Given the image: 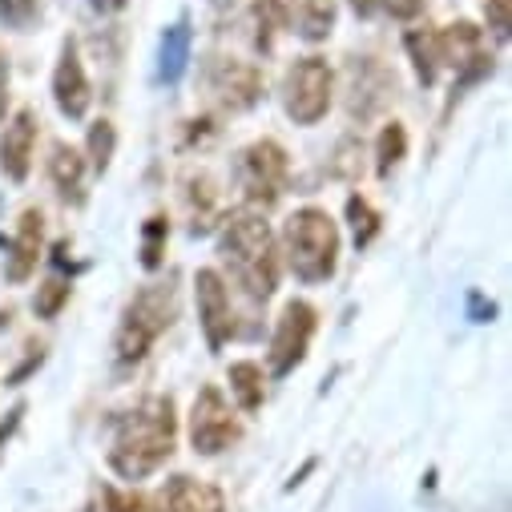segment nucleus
Segmentation results:
<instances>
[{
    "label": "nucleus",
    "instance_id": "nucleus-1",
    "mask_svg": "<svg viewBox=\"0 0 512 512\" xmlns=\"http://www.w3.org/2000/svg\"><path fill=\"white\" fill-rule=\"evenodd\" d=\"M178 440V416L170 396H146L138 408L121 412L109 440V468L121 480H146L154 476L170 456Z\"/></svg>",
    "mask_w": 512,
    "mask_h": 512
},
{
    "label": "nucleus",
    "instance_id": "nucleus-2",
    "mask_svg": "<svg viewBox=\"0 0 512 512\" xmlns=\"http://www.w3.org/2000/svg\"><path fill=\"white\" fill-rule=\"evenodd\" d=\"M218 254L230 267V279L254 299L267 303L279 287V254L275 234L259 210H234L218 234Z\"/></svg>",
    "mask_w": 512,
    "mask_h": 512
},
{
    "label": "nucleus",
    "instance_id": "nucleus-3",
    "mask_svg": "<svg viewBox=\"0 0 512 512\" xmlns=\"http://www.w3.org/2000/svg\"><path fill=\"white\" fill-rule=\"evenodd\" d=\"M283 250L295 279L303 283H327L339 267V226L327 210L303 206L283 226Z\"/></svg>",
    "mask_w": 512,
    "mask_h": 512
},
{
    "label": "nucleus",
    "instance_id": "nucleus-4",
    "mask_svg": "<svg viewBox=\"0 0 512 512\" xmlns=\"http://www.w3.org/2000/svg\"><path fill=\"white\" fill-rule=\"evenodd\" d=\"M178 315V295L174 287H142L134 295V303L125 307L117 335H113V351L121 363H142L150 355V347L158 343V335L174 323Z\"/></svg>",
    "mask_w": 512,
    "mask_h": 512
},
{
    "label": "nucleus",
    "instance_id": "nucleus-5",
    "mask_svg": "<svg viewBox=\"0 0 512 512\" xmlns=\"http://www.w3.org/2000/svg\"><path fill=\"white\" fill-rule=\"evenodd\" d=\"M335 101V73L327 57H299L283 81V109L295 125H319Z\"/></svg>",
    "mask_w": 512,
    "mask_h": 512
},
{
    "label": "nucleus",
    "instance_id": "nucleus-6",
    "mask_svg": "<svg viewBox=\"0 0 512 512\" xmlns=\"http://www.w3.org/2000/svg\"><path fill=\"white\" fill-rule=\"evenodd\" d=\"M287 174H291V158L275 138H259L238 154V186L246 194L250 206H275L287 190Z\"/></svg>",
    "mask_w": 512,
    "mask_h": 512
},
{
    "label": "nucleus",
    "instance_id": "nucleus-7",
    "mask_svg": "<svg viewBox=\"0 0 512 512\" xmlns=\"http://www.w3.org/2000/svg\"><path fill=\"white\" fill-rule=\"evenodd\" d=\"M238 436H242V424L234 420V412L222 400V392L218 388H202L194 396V408H190V444H194V452L218 456L230 444H238Z\"/></svg>",
    "mask_w": 512,
    "mask_h": 512
},
{
    "label": "nucleus",
    "instance_id": "nucleus-8",
    "mask_svg": "<svg viewBox=\"0 0 512 512\" xmlns=\"http://www.w3.org/2000/svg\"><path fill=\"white\" fill-rule=\"evenodd\" d=\"M315 327H319V311L307 299H291L283 307V315L275 323V339H271V371L275 375H291L307 359Z\"/></svg>",
    "mask_w": 512,
    "mask_h": 512
},
{
    "label": "nucleus",
    "instance_id": "nucleus-9",
    "mask_svg": "<svg viewBox=\"0 0 512 512\" xmlns=\"http://www.w3.org/2000/svg\"><path fill=\"white\" fill-rule=\"evenodd\" d=\"M194 299H198V323H202L206 347H210V351H222L226 339L234 335V311H230L226 279H222L214 267H202V271L194 275Z\"/></svg>",
    "mask_w": 512,
    "mask_h": 512
},
{
    "label": "nucleus",
    "instance_id": "nucleus-10",
    "mask_svg": "<svg viewBox=\"0 0 512 512\" xmlns=\"http://www.w3.org/2000/svg\"><path fill=\"white\" fill-rule=\"evenodd\" d=\"M210 89L218 93V101L230 113H242V109H254L263 101V73H259V65H250V61L222 57L210 69Z\"/></svg>",
    "mask_w": 512,
    "mask_h": 512
},
{
    "label": "nucleus",
    "instance_id": "nucleus-11",
    "mask_svg": "<svg viewBox=\"0 0 512 512\" xmlns=\"http://www.w3.org/2000/svg\"><path fill=\"white\" fill-rule=\"evenodd\" d=\"M53 101H57V109L69 121H81L89 113L93 89H89V77H85L81 57H77V41H65L61 45V61L53 69Z\"/></svg>",
    "mask_w": 512,
    "mask_h": 512
},
{
    "label": "nucleus",
    "instance_id": "nucleus-12",
    "mask_svg": "<svg viewBox=\"0 0 512 512\" xmlns=\"http://www.w3.org/2000/svg\"><path fill=\"white\" fill-rule=\"evenodd\" d=\"M33 150H37V113L33 109H17L13 121L5 125V138H0V170L9 182H25L33 170Z\"/></svg>",
    "mask_w": 512,
    "mask_h": 512
},
{
    "label": "nucleus",
    "instance_id": "nucleus-13",
    "mask_svg": "<svg viewBox=\"0 0 512 512\" xmlns=\"http://www.w3.org/2000/svg\"><path fill=\"white\" fill-rule=\"evenodd\" d=\"M41 242H45V214L29 206L17 222V234L9 242V259H5V279L9 283H29L41 263Z\"/></svg>",
    "mask_w": 512,
    "mask_h": 512
},
{
    "label": "nucleus",
    "instance_id": "nucleus-14",
    "mask_svg": "<svg viewBox=\"0 0 512 512\" xmlns=\"http://www.w3.org/2000/svg\"><path fill=\"white\" fill-rule=\"evenodd\" d=\"M162 512H226V496L210 480H198V476L178 472V476L166 480Z\"/></svg>",
    "mask_w": 512,
    "mask_h": 512
},
{
    "label": "nucleus",
    "instance_id": "nucleus-15",
    "mask_svg": "<svg viewBox=\"0 0 512 512\" xmlns=\"http://www.w3.org/2000/svg\"><path fill=\"white\" fill-rule=\"evenodd\" d=\"M440 37V65H452L456 73L484 57V33L472 21H456L448 29H436Z\"/></svg>",
    "mask_w": 512,
    "mask_h": 512
},
{
    "label": "nucleus",
    "instance_id": "nucleus-16",
    "mask_svg": "<svg viewBox=\"0 0 512 512\" xmlns=\"http://www.w3.org/2000/svg\"><path fill=\"white\" fill-rule=\"evenodd\" d=\"M49 178H53V186H57V194H61L65 202H81V198H85V158H81L73 146H65V142L53 146Z\"/></svg>",
    "mask_w": 512,
    "mask_h": 512
},
{
    "label": "nucleus",
    "instance_id": "nucleus-17",
    "mask_svg": "<svg viewBox=\"0 0 512 512\" xmlns=\"http://www.w3.org/2000/svg\"><path fill=\"white\" fill-rule=\"evenodd\" d=\"M291 17H295V0H254L250 21H254V45H259V53L275 49V37L291 25Z\"/></svg>",
    "mask_w": 512,
    "mask_h": 512
},
{
    "label": "nucleus",
    "instance_id": "nucleus-18",
    "mask_svg": "<svg viewBox=\"0 0 512 512\" xmlns=\"http://www.w3.org/2000/svg\"><path fill=\"white\" fill-rule=\"evenodd\" d=\"M226 383H230V396L238 400L242 412H259V408H263V400H267V379H263V367H259V363H250V359L230 363Z\"/></svg>",
    "mask_w": 512,
    "mask_h": 512
},
{
    "label": "nucleus",
    "instance_id": "nucleus-19",
    "mask_svg": "<svg viewBox=\"0 0 512 512\" xmlns=\"http://www.w3.org/2000/svg\"><path fill=\"white\" fill-rule=\"evenodd\" d=\"M190 45H194V33H190L186 21H178V25L166 29V37H162V61H158V77L166 85H178L182 81V73L190 65Z\"/></svg>",
    "mask_w": 512,
    "mask_h": 512
},
{
    "label": "nucleus",
    "instance_id": "nucleus-20",
    "mask_svg": "<svg viewBox=\"0 0 512 512\" xmlns=\"http://www.w3.org/2000/svg\"><path fill=\"white\" fill-rule=\"evenodd\" d=\"M404 49H408V57H412V65H416V77L424 81V85H436V77H440V37H436V29H408L404 33Z\"/></svg>",
    "mask_w": 512,
    "mask_h": 512
},
{
    "label": "nucleus",
    "instance_id": "nucleus-21",
    "mask_svg": "<svg viewBox=\"0 0 512 512\" xmlns=\"http://www.w3.org/2000/svg\"><path fill=\"white\" fill-rule=\"evenodd\" d=\"M335 17H339V9H335V0H303V5L295 9V25H299V37L303 41H327L331 37V29H335Z\"/></svg>",
    "mask_w": 512,
    "mask_h": 512
},
{
    "label": "nucleus",
    "instance_id": "nucleus-22",
    "mask_svg": "<svg viewBox=\"0 0 512 512\" xmlns=\"http://www.w3.org/2000/svg\"><path fill=\"white\" fill-rule=\"evenodd\" d=\"M404 158H408V130H404V121H388L375 138V174L388 178Z\"/></svg>",
    "mask_w": 512,
    "mask_h": 512
},
{
    "label": "nucleus",
    "instance_id": "nucleus-23",
    "mask_svg": "<svg viewBox=\"0 0 512 512\" xmlns=\"http://www.w3.org/2000/svg\"><path fill=\"white\" fill-rule=\"evenodd\" d=\"M85 150H89V166H93L97 174H105L109 162H113V150H117V130H113V121H109V117H101V121L89 125Z\"/></svg>",
    "mask_w": 512,
    "mask_h": 512
},
{
    "label": "nucleus",
    "instance_id": "nucleus-24",
    "mask_svg": "<svg viewBox=\"0 0 512 512\" xmlns=\"http://www.w3.org/2000/svg\"><path fill=\"white\" fill-rule=\"evenodd\" d=\"M166 242H170V222H166V214H150V218L142 222V267H146V271H158V267H162Z\"/></svg>",
    "mask_w": 512,
    "mask_h": 512
},
{
    "label": "nucleus",
    "instance_id": "nucleus-25",
    "mask_svg": "<svg viewBox=\"0 0 512 512\" xmlns=\"http://www.w3.org/2000/svg\"><path fill=\"white\" fill-rule=\"evenodd\" d=\"M347 222H351L355 246H367V242L379 234V214H375V206H371L363 194H351V198H347Z\"/></svg>",
    "mask_w": 512,
    "mask_h": 512
},
{
    "label": "nucleus",
    "instance_id": "nucleus-26",
    "mask_svg": "<svg viewBox=\"0 0 512 512\" xmlns=\"http://www.w3.org/2000/svg\"><path fill=\"white\" fill-rule=\"evenodd\" d=\"M69 291H73V287H69L65 279H57V275H53V279H45V283L37 287L33 311H37L41 319H57V315H61V307L69 303Z\"/></svg>",
    "mask_w": 512,
    "mask_h": 512
},
{
    "label": "nucleus",
    "instance_id": "nucleus-27",
    "mask_svg": "<svg viewBox=\"0 0 512 512\" xmlns=\"http://www.w3.org/2000/svg\"><path fill=\"white\" fill-rule=\"evenodd\" d=\"M41 13V0H0V21L9 29H29Z\"/></svg>",
    "mask_w": 512,
    "mask_h": 512
},
{
    "label": "nucleus",
    "instance_id": "nucleus-28",
    "mask_svg": "<svg viewBox=\"0 0 512 512\" xmlns=\"http://www.w3.org/2000/svg\"><path fill=\"white\" fill-rule=\"evenodd\" d=\"M105 512H158V504L146 500L142 492H117V488H105Z\"/></svg>",
    "mask_w": 512,
    "mask_h": 512
},
{
    "label": "nucleus",
    "instance_id": "nucleus-29",
    "mask_svg": "<svg viewBox=\"0 0 512 512\" xmlns=\"http://www.w3.org/2000/svg\"><path fill=\"white\" fill-rule=\"evenodd\" d=\"M508 21H512V0H484V25L500 45L508 41Z\"/></svg>",
    "mask_w": 512,
    "mask_h": 512
},
{
    "label": "nucleus",
    "instance_id": "nucleus-30",
    "mask_svg": "<svg viewBox=\"0 0 512 512\" xmlns=\"http://www.w3.org/2000/svg\"><path fill=\"white\" fill-rule=\"evenodd\" d=\"M379 5L388 9L396 21H412V17H420V13H424L428 0H379Z\"/></svg>",
    "mask_w": 512,
    "mask_h": 512
},
{
    "label": "nucleus",
    "instance_id": "nucleus-31",
    "mask_svg": "<svg viewBox=\"0 0 512 512\" xmlns=\"http://www.w3.org/2000/svg\"><path fill=\"white\" fill-rule=\"evenodd\" d=\"M468 315H472L476 323H492V315H496V303H492V299H484L480 291H468Z\"/></svg>",
    "mask_w": 512,
    "mask_h": 512
},
{
    "label": "nucleus",
    "instance_id": "nucleus-32",
    "mask_svg": "<svg viewBox=\"0 0 512 512\" xmlns=\"http://www.w3.org/2000/svg\"><path fill=\"white\" fill-rule=\"evenodd\" d=\"M21 420H25V404H17L5 420H0V452H5V444H9V440H13V432L21 428Z\"/></svg>",
    "mask_w": 512,
    "mask_h": 512
},
{
    "label": "nucleus",
    "instance_id": "nucleus-33",
    "mask_svg": "<svg viewBox=\"0 0 512 512\" xmlns=\"http://www.w3.org/2000/svg\"><path fill=\"white\" fill-rule=\"evenodd\" d=\"M5 113H9V61L0 53V121H5Z\"/></svg>",
    "mask_w": 512,
    "mask_h": 512
},
{
    "label": "nucleus",
    "instance_id": "nucleus-34",
    "mask_svg": "<svg viewBox=\"0 0 512 512\" xmlns=\"http://www.w3.org/2000/svg\"><path fill=\"white\" fill-rule=\"evenodd\" d=\"M347 5L355 9V17H375V9H379V0H347Z\"/></svg>",
    "mask_w": 512,
    "mask_h": 512
},
{
    "label": "nucleus",
    "instance_id": "nucleus-35",
    "mask_svg": "<svg viewBox=\"0 0 512 512\" xmlns=\"http://www.w3.org/2000/svg\"><path fill=\"white\" fill-rule=\"evenodd\" d=\"M125 5H130V0H93V9H97V13H121Z\"/></svg>",
    "mask_w": 512,
    "mask_h": 512
},
{
    "label": "nucleus",
    "instance_id": "nucleus-36",
    "mask_svg": "<svg viewBox=\"0 0 512 512\" xmlns=\"http://www.w3.org/2000/svg\"><path fill=\"white\" fill-rule=\"evenodd\" d=\"M85 512H93V508H85Z\"/></svg>",
    "mask_w": 512,
    "mask_h": 512
}]
</instances>
